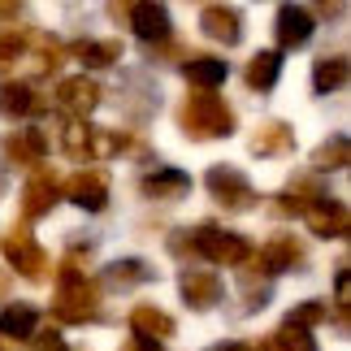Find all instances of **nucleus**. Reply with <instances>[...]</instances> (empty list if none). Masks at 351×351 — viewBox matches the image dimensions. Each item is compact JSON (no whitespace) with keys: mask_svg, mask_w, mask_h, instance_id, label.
Here are the masks:
<instances>
[{"mask_svg":"<svg viewBox=\"0 0 351 351\" xmlns=\"http://www.w3.org/2000/svg\"><path fill=\"white\" fill-rule=\"evenodd\" d=\"M100 313V287L87 278L83 243L74 239V252L57 265V291H52V317L65 326H83Z\"/></svg>","mask_w":351,"mask_h":351,"instance_id":"f257e3e1","label":"nucleus"},{"mask_svg":"<svg viewBox=\"0 0 351 351\" xmlns=\"http://www.w3.org/2000/svg\"><path fill=\"white\" fill-rule=\"evenodd\" d=\"M169 252L173 256H199V261H208V265H226V269H247V261H252V243L243 239L239 230H221V226H213V221H204V226H195V230H178L169 239Z\"/></svg>","mask_w":351,"mask_h":351,"instance_id":"f03ea898","label":"nucleus"},{"mask_svg":"<svg viewBox=\"0 0 351 351\" xmlns=\"http://www.w3.org/2000/svg\"><path fill=\"white\" fill-rule=\"evenodd\" d=\"M178 126L186 139L195 143H213V139H230L239 130L234 126V109L226 104L217 91H191L178 109Z\"/></svg>","mask_w":351,"mask_h":351,"instance_id":"7ed1b4c3","label":"nucleus"},{"mask_svg":"<svg viewBox=\"0 0 351 351\" xmlns=\"http://www.w3.org/2000/svg\"><path fill=\"white\" fill-rule=\"evenodd\" d=\"M204 186H208V195L217 199L226 213H252L256 204H261V191H256L252 178L243 169H234V165H213L204 173Z\"/></svg>","mask_w":351,"mask_h":351,"instance_id":"20e7f679","label":"nucleus"},{"mask_svg":"<svg viewBox=\"0 0 351 351\" xmlns=\"http://www.w3.org/2000/svg\"><path fill=\"white\" fill-rule=\"evenodd\" d=\"M0 247H5V261H9L13 269H18V274H22L26 282H48V278H52L48 252L39 247V243H35V234L26 230V226H18V221H13Z\"/></svg>","mask_w":351,"mask_h":351,"instance_id":"39448f33","label":"nucleus"},{"mask_svg":"<svg viewBox=\"0 0 351 351\" xmlns=\"http://www.w3.org/2000/svg\"><path fill=\"white\" fill-rule=\"evenodd\" d=\"M178 291H182V304L191 313H213L221 300H226V287L217 278V269H204V265H186L178 274Z\"/></svg>","mask_w":351,"mask_h":351,"instance_id":"423d86ee","label":"nucleus"},{"mask_svg":"<svg viewBox=\"0 0 351 351\" xmlns=\"http://www.w3.org/2000/svg\"><path fill=\"white\" fill-rule=\"evenodd\" d=\"M52 104L70 117V121H87L91 113L100 109V83L87 74H74V78H61L57 83V96H52Z\"/></svg>","mask_w":351,"mask_h":351,"instance_id":"0eeeda50","label":"nucleus"},{"mask_svg":"<svg viewBox=\"0 0 351 351\" xmlns=\"http://www.w3.org/2000/svg\"><path fill=\"white\" fill-rule=\"evenodd\" d=\"M61 195L83 213H104L109 208V173L104 169H78L61 182Z\"/></svg>","mask_w":351,"mask_h":351,"instance_id":"6e6552de","label":"nucleus"},{"mask_svg":"<svg viewBox=\"0 0 351 351\" xmlns=\"http://www.w3.org/2000/svg\"><path fill=\"white\" fill-rule=\"evenodd\" d=\"M317 31V13L304 9V5H282L278 9V22H274V35H278V48L274 52H291V48H304Z\"/></svg>","mask_w":351,"mask_h":351,"instance_id":"1a4fd4ad","label":"nucleus"},{"mask_svg":"<svg viewBox=\"0 0 351 351\" xmlns=\"http://www.w3.org/2000/svg\"><path fill=\"white\" fill-rule=\"evenodd\" d=\"M304 261H308L304 243L295 239L291 230H278V234L261 247V261H256V265H261L265 274L274 278V274H291V269H304Z\"/></svg>","mask_w":351,"mask_h":351,"instance_id":"9d476101","label":"nucleus"},{"mask_svg":"<svg viewBox=\"0 0 351 351\" xmlns=\"http://www.w3.org/2000/svg\"><path fill=\"white\" fill-rule=\"evenodd\" d=\"M48 152V134L39 126H13L5 139H0V156L9 165H39Z\"/></svg>","mask_w":351,"mask_h":351,"instance_id":"9b49d317","label":"nucleus"},{"mask_svg":"<svg viewBox=\"0 0 351 351\" xmlns=\"http://www.w3.org/2000/svg\"><path fill=\"white\" fill-rule=\"evenodd\" d=\"M326 195L330 191L321 186L317 173H295V178L287 182V191L274 199V213H282V217H291V213H295V217H304V213L313 208L317 199H326Z\"/></svg>","mask_w":351,"mask_h":351,"instance_id":"f8f14e48","label":"nucleus"},{"mask_svg":"<svg viewBox=\"0 0 351 351\" xmlns=\"http://www.w3.org/2000/svg\"><path fill=\"white\" fill-rule=\"evenodd\" d=\"M247 152H252V156H261V160L291 156V152H295V130L287 126V121L269 117V121H261V126L247 134Z\"/></svg>","mask_w":351,"mask_h":351,"instance_id":"ddd939ff","label":"nucleus"},{"mask_svg":"<svg viewBox=\"0 0 351 351\" xmlns=\"http://www.w3.org/2000/svg\"><path fill=\"white\" fill-rule=\"evenodd\" d=\"M199 31H204L213 44L234 48L243 39V13L230 9V5H204V9H199Z\"/></svg>","mask_w":351,"mask_h":351,"instance_id":"4468645a","label":"nucleus"},{"mask_svg":"<svg viewBox=\"0 0 351 351\" xmlns=\"http://www.w3.org/2000/svg\"><path fill=\"white\" fill-rule=\"evenodd\" d=\"M304 226H308L317 239H343L347 226H351V213H347L343 199H330V195H326V199H317V204L304 213Z\"/></svg>","mask_w":351,"mask_h":351,"instance_id":"2eb2a0df","label":"nucleus"},{"mask_svg":"<svg viewBox=\"0 0 351 351\" xmlns=\"http://www.w3.org/2000/svg\"><path fill=\"white\" fill-rule=\"evenodd\" d=\"M130 18V31L143 39V44H165V39L173 35L169 26V9L165 5H126L121 9Z\"/></svg>","mask_w":351,"mask_h":351,"instance_id":"dca6fc26","label":"nucleus"},{"mask_svg":"<svg viewBox=\"0 0 351 351\" xmlns=\"http://www.w3.org/2000/svg\"><path fill=\"white\" fill-rule=\"evenodd\" d=\"M130 334L143 343H165L169 334H178V321L156 304H134L130 308Z\"/></svg>","mask_w":351,"mask_h":351,"instance_id":"f3484780","label":"nucleus"},{"mask_svg":"<svg viewBox=\"0 0 351 351\" xmlns=\"http://www.w3.org/2000/svg\"><path fill=\"white\" fill-rule=\"evenodd\" d=\"M61 199V182L52 178V173H31L22 186V217L26 221H35V217H44V213H52V204Z\"/></svg>","mask_w":351,"mask_h":351,"instance_id":"a211bd4d","label":"nucleus"},{"mask_svg":"<svg viewBox=\"0 0 351 351\" xmlns=\"http://www.w3.org/2000/svg\"><path fill=\"white\" fill-rule=\"evenodd\" d=\"M139 191L147 199H182V195H191V178L173 165H156L139 178Z\"/></svg>","mask_w":351,"mask_h":351,"instance_id":"6ab92c4d","label":"nucleus"},{"mask_svg":"<svg viewBox=\"0 0 351 351\" xmlns=\"http://www.w3.org/2000/svg\"><path fill=\"white\" fill-rule=\"evenodd\" d=\"M347 74H351V61L343 52H321L313 61V91L317 96H334V91L347 87Z\"/></svg>","mask_w":351,"mask_h":351,"instance_id":"aec40b11","label":"nucleus"},{"mask_svg":"<svg viewBox=\"0 0 351 351\" xmlns=\"http://www.w3.org/2000/svg\"><path fill=\"white\" fill-rule=\"evenodd\" d=\"M186 83H191L195 91H217L226 78H230V65H226V57H204V52H191V61L182 65Z\"/></svg>","mask_w":351,"mask_h":351,"instance_id":"412c9836","label":"nucleus"},{"mask_svg":"<svg viewBox=\"0 0 351 351\" xmlns=\"http://www.w3.org/2000/svg\"><path fill=\"white\" fill-rule=\"evenodd\" d=\"M152 278H156V269L147 261H139V256L104 265V287H113V291H134V287H143V282H152Z\"/></svg>","mask_w":351,"mask_h":351,"instance_id":"4be33fe9","label":"nucleus"},{"mask_svg":"<svg viewBox=\"0 0 351 351\" xmlns=\"http://www.w3.org/2000/svg\"><path fill=\"white\" fill-rule=\"evenodd\" d=\"M278 78H282V52H274V48L256 52V57L247 61V70H243V83H247V91H261V96L278 87Z\"/></svg>","mask_w":351,"mask_h":351,"instance_id":"5701e85b","label":"nucleus"},{"mask_svg":"<svg viewBox=\"0 0 351 351\" xmlns=\"http://www.w3.org/2000/svg\"><path fill=\"white\" fill-rule=\"evenodd\" d=\"M39 330V313L31 304H5V313H0V339H31Z\"/></svg>","mask_w":351,"mask_h":351,"instance_id":"b1692460","label":"nucleus"},{"mask_svg":"<svg viewBox=\"0 0 351 351\" xmlns=\"http://www.w3.org/2000/svg\"><path fill=\"white\" fill-rule=\"evenodd\" d=\"M35 104L39 100H35L31 83H5V87H0V113H5L9 121H18V126L35 113Z\"/></svg>","mask_w":351,"mask_h":351,"instance_id":"393cba45","label":"nucleus"},{"mask_svg":"<svg viewBox=\"0 0 351 351\" xmlns=\"http://www.w3.org/2000/svg\"><path fill=\"white\" fill-rule=\"evenodd\" d=\"M70 52L87 65V70H109V65L121 57V44L117 39H78Z\"/></svg>","mask_w":351,"mask_h":351,"instance_id":"a878e982","label":"nucleus"},{"mask_svg":"<svg viewBox=\"0 0 351 351\" xmlns=\"http://www.w3.org/2000/svg\"><path fill=\"white\" fill-rule=\"evenodd\" d=\"M347 160H351V143H347V134H334V139H326L313 152V173L321 178L326 169H347Z\"/></svg>","mask_w":351,"mask_h":351,"instance_id":"bb28decb","label":"nucleus"},{"mask_svg":"<svg viewBox=\"0 0 351 351\" xmlns=\"http://www.w3.org/2000/svg\"><path fill=\"white\" fill-rule=\"evenodd\" d=\"M274 351H321L313 343V334H308L304 326H291V321H282L278 334H274Z\"/></svg>","mask_w":351,"mask_h":351,"instance_id":"cd10ccee","label":"nucleus"},{"mask_svg":"<svg viewBox=\"0 0 351 351\" xmlns=\"http://www.w3.org/2000/svg\"><path fill=\"white\" fill-rule=\"evenodd\" d=\"M61 147L74 160H91V126L87 121H70V126L61 130Z\"/></svg>","mask_w":351,"mask_h":351,"instance_id":"c85d7f7f","label":"nucleus"},{"mask_svg":"<svg viewBox=\"0 0 351 351\" xmlns=\"http://www.w3.org/2000/svg\"><path fill=\"white\" fill-rule=\"evenodd\" d=\"M239 295H243V308H247V313H256V308H265V304H269V282L256 278V269H243Z\"/></svg>","mask_w":351,"mask_h":351,"instance_id":"c756f323","label":"nucleus"},{"mask_svg":"<svg viewBox=\"0 0 351 351\" xmlns=\"http://www.w3.org/2000/svg\"><path fill=\"white\" fill-rule=\"evenodd\" d=\"M326 317H330V308H326V304H321V300H308V304L295 308L287 321H291V326H304V330H308V326H317V321H326Z\"/></svg>","mask_w":351,"mask_h":351,"instance_id":"7c9ffc66","label":"nucleus"},{"mask_svg":"<svg viewBox=\"0 0 351 351\" xmlns=\"http://www.w3.org/2000/svg\"><path fill=\"white\" fill-rule=\"evenodd\" d=\"M31 351H70V347H65V339L57 330H35L31 334Z\"/></svg>","mask_w":351,"mask_h":351,"instance_id":"2f4dec72","label":"nucleus"},{"mask_svg":"<svg viewBox=\"0 0 351 351\" xmlns=\"http://www.w3.org/2000/svg\"><path fill=\"white\" fill-rule=\"evenodd\" d=\"M351 300V274H347V265L339 269V278H334V308H347Z\"/></svg>","mask_w":351,"mask_h":351,"instance_id":"473e14b6","label":"nucleus"},{"mask_svg":"<svg viewBox=\"0 0 351 351\" xmlns=\"http://www.w3.org/2000/svg\"><path fill=\"white\" fill-rule=\"evenodd\" d=\"M213 351H274V343H243V339H234V343H217Z\"/></svg>","mask_w":351,"mask_h":351,"instance_id":"72a5a7b5","label":"nucleus"},{"mask_svg":"<svg viewBox=\"0 0 351 351\" xmlns=\"http://www.w3.org/2000/svg\"><path fill=\"white\" fill-rule=\"evenodd\" d=\"M121 351H160V343H143V339H130Z\"/></svg>","mask_w":351,"mask_h":351,"instance_id":"f704fd0d","label":"nucleus"},{"mask_svg":"<svg viewBox=\"0 0 351 351\" xmlns=\"http://www.w3.org/2000/svg\"><path fill=\"white\" fill-rule=\"evenodd\" d=\"M18 18H22L18 5H0V22H18Z\"/></svg>","mask_w":351,"mask_h":351,"instance_id":"c9c22d12","label":"nucleus"},{"mask_svg":"<svg viewBox=\"0 0 351 351\" xmlns=\"http://www.w3.org/2000/svg\"><path fill=\"white\" fill-rule=\"evenodd\" d=\"M0 351H9V343H5V339H0Z\"/></svg>","mask_w":351,"mask_h":351,"instance_id":"e433bc0d","label":"nucleus"}]
</instances>
